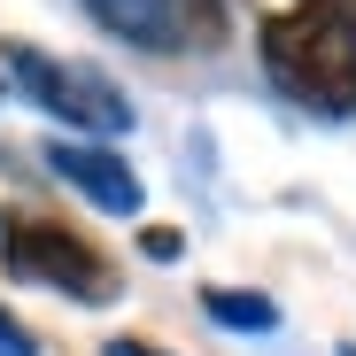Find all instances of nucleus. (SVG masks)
Wrapping results in <instances>:
<instances>
[{
    "label": "nucleus",
    "mask_w": 356,
    "mask_h": 356,
    "mask_svg": "<svg viewBox=\"0 0 356 356\" xmlns=\"http://www.w3.org/2000/svg\"><path fill=\"white\" fill-rule=\"evenodd\" d=\"M0 86H8V78H0Z\"/></svg>",
    "instance_id": "10"
},
{
    "label": "nucleus",
    "mask_w": 356,
    "mask_h": 356,
    "mask_svg": "<svg viewBox=\"0 0 356 356\" xmlns=\"http://www.w3.org/2000/svg\"><path fill=\"white\" fill-rule=\"evenodd\" d=\"M264 78L310 116H356V0H286L256 31Z\"/></svg>",
    "instance_id": "1"
},
{
    "label": "nucleus",
    "mask_w": 356,
    "mask_h": 356,
    "mask_svg": "<svg viewBox=\"0 0 356 356\" xmlns=\"http://www.w3.org/2000/svg\"><path fill=\"white\" fill-rule=\"evenodd\" d=\"M140 256L178 264V256H186V232H178V225H147V232H140Z\"/></svg>",
    "instance_id": "7"
},
{
    "label": "nucleus",
    "mask_w": 356,
    "mask_h": 356,
    "mask_svg": "<svg viewBox=\"0 0 356 356\" xmlns=\"http://www.w3.org/2000/svg\"><path fill=\"white\" fill-rule=\"evenodd\" d=\"M202 310L225 325V333H271L279 325V302L256 286H202Z\"/></svg>",
    "instance_id": "6"
},
{
    "label": "nucleus",
    "mask_w": 356,
    "mask_h": 356,
    "mask_svg": "<svg viewBox=\"0 0 356 356\" xmlns=\"http://www.w3.org/2000/svg\"><path fill=\"white\" fill-rule=\"evenodd\" d=\"M0 70H8L54 124H70V132H86L101 147H116L132 132V93L116 78H101V70H86V63H63V54H47L31 39H0Z\"/></svg>",
    "instance_id": "2"
},
{
    "label": "nucleus",
    "mask_w": 356,
    "mask_h": 356,
    "mask_svg": "<svg viewBox=\"0 0 356 356\" xmlns=\"http://www.w3.org/2000/svg\"><path fill=\"white\" fill-rule=\"evenodd\" d=\"M47 170L63 178V186H78L93 209L140 217V170L116 155V147H101V140H47Z\"/></svg>",
    "instance_id": "5"
},
{
    "label": "nucleus",
    "mask_w": 356,
    "mask_h": 356,
    "mask_svg": "<svg viewBox=\"0 0 356 356\" xmlns=\"http://www.w3.org/2000/svg\"><path fill=\"white\" fill-rule=\"evenodd\" d=\"M0 356H39V341H31V325L0 302Z\"/></svg>",
    "instance_id": "8"
},
{
    "label": "nucleus",
    "mask_w": 356,
    "mask_h": 356,
    "mask_svg": "<svg viewBox=\"0 0 356 356\" xmlns=\"http://www.w3.org/2000/svg\"><path fill=\"white\" fill-rule=\"evenodd\" d=\"M0 256H8L16 279L54 286V294H70V302H116V294H124L116 264L86 241V232L54 225V217H16L8 232H0Z\"/></svg>",
    "instance_id": "3"
},
{
    "label": "nucleus",
    "mask_w": 356,
    "mask_h": 356,
    "mask_svg": "<svg viewBox=\"0 0 356 356\" xmlns=\"http://www.w3.org/2000/svg\"><path fill=\"white\" fill-rule=\"evenodd\" d=\"M86 8L101 31H116L124 47H147V54H186L225 31L217 0H86Z\"/></svg>",
    "instance_id": "4"
},
{
    "label": "nucleus",
    "mask_w": 356,
    "mask_h": 356,
    "mask_svg": "<svg viewBox=\"0 0 356 356\" xmlns=\"http://www.w3.org/2000/svg\"><path fill=\"white\" fill-rule=\"evenodd\" d=\"M101 356H163L155 341H132V333H116V341H101Z\"/></svg>",
    "instance_id": "9"
}]
</instances>
